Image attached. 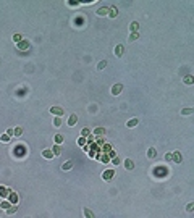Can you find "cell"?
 I'll return each mask as SVG.
<instances>
[{"label":"cell","instance_id":"obj_3","mask_svg":"<svg viewBox=\"0 0 194 218\" xmlns=\"http://www.w3.org/2000/svg\"><path fill=\"white\" fill-rule=\"evenodd\" d=\"M121 90H123V84H120V82L112 87V94H113V95H118V94L121 92Z\"/></svg>","mask_w":194,"mask_h":218},{"label":"cell","instance_id":"obj_32","mask_svg":"<svg viewBox=\"0 0 194 218\" xmlns=\"http://www.w3.org/2000/svg\"><path fill=\"white\" fill-rule=\"evenodd\" d=\"M10 205H11V204H10V200H8V202H2V205H0V207H2V208H8Z\"/></svg>","mask_w":194,"mask_h":218},{"label":"cell","instance_id":"obj_35","mask_svg":"<svg viewBox=\"0 0 194 218\" xmlns=\"http://www.w3.org/2000/svg\"><path fill=\"white\" fill-rule=\"evenodd\" d=\"M165 160H168V162H171V154H167V155H165Z\"/></svg>","mask_w":194,"mask_h":218},{"label":"cell","instance_id":"obj_5","mask_svg":"<svg viewBox=\"0 0 194 218\" xmlns=\"http://www.w3.org/2000/svg\"><path fill=\"white\" fill-rule=\"evenodd\" d=\"M42 157H44V158H54V152H52L50 149H44L42 150Z\"/></svg>","mask_w":194,"mask_h":218},{"label":"cell","instance_id":"obj_6","mask_svg":"<svg viewBox=\"0 0 194 218\" xmlns=\"http://www.w3.org/2000/svg\"><path fill=\"white\" fill-rule=\"evenodd\" d=\"M138 123H139L138 118H131V120L126 121V126H128V128H136V126H138Z\"/></svg>","mask_w":194,"mask_h":218},{"label":"cell","instance_id":"obj_16","mask_svg":"<svg viewBox=\"0 0 194 218\" xmlns=\"http://www.w3.org/2000/svg\"><path fill=\"white\" fill-rule=\"evenodd\" d=\"M138 29H139V23H138V21L131 23V26H130V31L131 32H138Z\"/></svg>","mask_w":194,"mask_h":218},{"label":"cell","instance_id":"obj_11","mask_svg":"<svg viewBox=\"0 0 194 218\" xmlns=\"http://www.w3.org/2000/svg\"><path fill=\"white\" fill-rule=\"evenodd\" d=\"M123 165H125L126 170H133V168H134V162H133V160H130V158H126Z\"/></svg>","mask_w":194,"mask_h":218},{"label":"cell","instance_id":"obj_26","mask_svg":"<svg viewBox=\"0 0 194 218\" xmlns=\"http://www.w3.org/2000/svg\"><path fill=\"white\" fill-rule=\"evenodd\" d=\"M105 66H107V62H105V60H104V62H100L99 65H97V69H99V71H100V69H104Z\"/></svg>","mask_w":194,"mask_h":218},{"label":"cell","instance_id":"obj_21","mask_svg":"<svg viewBox=\"0 0 194 218\" xmlns=\"http://www.w3.org/2000/svg\"><path fill=\"white\" fill-rule=\"evenodd\" d=\"M15 212H16V204H15L13 207H8V208H7V215H13Z\"/></svg>","mask_w":194,"mask_h":218},{"label":"cell","instance_id":"obj_25","mask_svg":"<svg viewBox=\"0 0 194 218\" xmlns=\"http://www.w3.org/2000/svg\"><path fill=\"white\" fill-rule=\"evenodd\" d=\"M192 108H183L181 110V115H192Z\"/></svg>","mask_w":194,"mask_h":218},{"label":"cell","instance_id":"obj_23","mask_svg":"<svg viewBox=\"0 0 194 218\" xmlns=\"http://www.w3.org/2000/svg\"><path fill=\"white\" fill-rule=\"evenodd\" d=\"M0 141H2V142H8V141H10V134H2V136H0Z\"/></svg>","mask_w":194,"mask_h":218},{"label":"cell","instance_id":"obj_24","mask_svg":"<svg viewBox=\"0 0 194 218\" xmlns=\"http://www.w3.org/2000/svg\"><path fill=\"white\" fill-rule=\"evenodd\" d=\"M52 152H54V155H60V154H61V149H60V146H54V149H52Z\"/></svg>","mask_w":194,"mask_h":218},{"label":"cell","instance_id":"obj_30","mask_svg":"<svg viewBox=\"0 0 194 218\" xmlns=\"http://www.w3.org/2000/svg\"><path fill=\"white\" fill-rule=\"evenodd\" d=\"M186 210H188L189 213H191V212L194 210V204H192V202H191V204H188V207H186Z\"/></svg>","mask_w":194,"mask_h":218},{"label":"cell","instance_id":"obj_18","mask_svg":"<svg viewBox=\"0 0 194 218\" xmlns=\"http://www.w3.org/2000/svg\"><path fill=\"white\" fill-rule=\"evenodd\" d=\"M139 39V32H131L130 34V42H134V41H138Z\"/></svg>","mask_w":194,"mask_h":218},{"label":"cell","instance_id":"obj_27","mask_svg":"<svg viewBox=\"0 0 194 218\" xmlns=\"http://www.w3.org/2000/svg\"><path fill=\"white\" fill-rule=\"evenodd\" d=\"M54 124L57 126V128H60V126H61V118H60V116H57V118H55V121H54Z\"/></svg>","mask_w":194,"mask_h":218},{"label":"cell","instance_id":"obj_1","mask_svg":"<svg viewBox=\"0 0 194 218\" xmlns=\"http://www.w3.org/2000/svg\"><path fill=\"white\" fill-rule=\"evenodd\" d=\"M50 113H54V115H57V116H61L65 113V110L61 107H50Z\"/></svg>","mask_w":194,"mask_h":218},{"label":"cell","instance_id":"obj_4","mask_svg":"<svg viewBox=\"0 0 194 218\" xmlns=\"http://www.w3.org/2000/svg\"><path fill=\"white\" fill-rule=\"evenodd\" d=\"M113 52H115V55L120 58V57H123V53H125V47H123V45H117Z\"/></svg>","mask_w":194,"mask_h":218},{"label":"cell","instance_id":"obj_33","mask_svg":"<svg viewBox=\"0 0 194 218\" xmlns=\"http://www.w3.org/2000/svg\"><path fill=\"white\" fill-rule=\"evenodd\" d=\"M110 149H112V146H110V144H105V146H104V150H105V152H110Z\"/></svg>","mask_w":194,"mask_h":218},{"label":"cell","instance_id":"obj_8","mask_svg":"<svg viewBox=\"0 0 194 218\" xmlns=\"http://www.w3.org/2000/svg\"><path fill=\"white\" fill-rule=\"evenodd\" d=\"M105 133H107L105 128H95L94 131H92V134H94V136H105Z\"/></svg>","mask_w":194,"mask_h":218},{"label":"cell","instance_id":"obj_28","mask_svg":"<svg viewBox=\"0 0 194 218\" xmlns=\"http://www.w3.org/2000/svg\"><path fill=\"white\" fill-rule=\"evenodd\" d=\"M55 142H57V144L63 142V136H61V134H57V136H55Z\"/></svg>","mask_w":194,"mask_h":218},{"label":"cell","instance_id":"obj_34","mask_svg":"<svg viewBox=\"0 0 194 218\" xmlns=\"http://www.w3.org/2000/svg\"><path fill=\"white\" fill-rule=\"evenodd\" d=\"M112 163H113V165H120V158H118V157H115V158L112 160Z\"/></svg>","mask_w":194,"mask_h":218},{"label":"cell","instance_id":"obj_15","mask_svg":"<svg viewBox=\"0 0 194 218\" xmlns=\"http://www.w3.org/2000/svg\"><path fill=\"white\" fill-rule=\"evenodd\" d=\"M171 160H173L175 163H180V162H181V155H180V152H175V154L171 155Z\"/></svg>","mask_w":194,"mask_h":218},{"label":"cell","instance_id":"obj_22","mask_svg":"<svg viewBox=\"0 0 194 218\" xmlns=\"http://www.w3.org/2000/svg\"><path fill=\"white\" fill-rule=\"evenodd\" d=\"M83 212H84V216H86V218H92V216H94V213H92L89 208H84Z\"/></svg>","mask_w":194,"mask_h":218},{"label":"cell","instance_id":"obj_2","mask_svg":"<svg viewBox=\"0 0 194 218\" xmlns=\"http://www.w3.org/2000/svg\"><path fill=\"white\" fill-rule=\"evenodd\" d=\"M113 174H115V173H113V170H107V171H104V173H102V179L110 181V179L113 178Z\"/></svg>","mask_w":194,"mask_h":218},{"label":"cell","instance_id":"obj_31","mask_svg":"<svg viewBox=\"0 0 194 218\" xmlns=\"http://www.w3.org/2000/svg\"><path fill=\"white\" fill-rule=\"evenodd\" d=\"M13 41H15V42H21V36H20V34H15V36H13Z\"/></svg>","mask_w":194,"mask_h":218},{"label":"cell","instance_id":"obj_14","mask_svg":"<svg viewBox=\"0 0 194 218\" xmlns=\"http://www.w3.org/2000/svg\"><path fill=\"white\" fill-rule=\"evenodd\" d=\"M183 82H184L186 86H191L192 82H194V78H192V76H184V78H183Z\"/></svg>","mask_w":194,"mask_h":218},{"label":"cell","instance_id":"obj_7","mask_svg":"<svg viewBox=\"0 0 194 218\" xmlns=\"http://www.w3.org/2000/svg\"><path fill=\"white\" fill-rule=\"evenodd\" d=\"M76 123H78V115H74V113H73V115H70V118H68V126H74Z\"/></svg>","mask_w":194,"mask_h":218},{"label":"cell","instance_id":"obj_13","mask_svg":"<svg viewBox=\"0 0 194 218\" xmlns=\"http://www.w3.org/2000/svg\"><path fill=\"white\" fill-rule=\"evenodd\" d=\"M108 15H110V18H115V16L118 15L117 7H110V8H108Z\"/></svg>","mask_w":194,"mask_h":218},{"label":"cell","instance_id":"obj_20","mask_svg":"<svg viewBox=\"0 0 194 218\" xmlns=\"http://www.w3.org/2000/svg\"><path fill=\"white\" fill-rule=\"evenodd\" d=\"M73 168V163L71 162H65L63 165H61V170H71Z\"/></svg>","mask_w":194,"mask_h":218},{"label":"cell","instance_id":"obj_19","mask_svg":"<svg viewBox=\"0 0 194 218\" xmlns=\"http://www.w3.org/2000/svg\"><path fill=\"white\" fill-rule=\"evenodd\" d=\"M21 134H23V129H21V128H15V129H13V136H15V137H20Z\"/></svg>","mask_w":194,"mask_h":218},{"label":"cell","instance_id":"obj_10","mask_svg":"<svg viewBox=\"0 0 194 218\" xmlns=\"http://www.w3.org/2000/svg\"><path fill=\"white\" fill-rule=\"evenodd\" d=\"M18 49H20V50H28V49H29V42H28V41L18 42Z\"/></svg>","mask_w":194,"mask_h":218},{"label":"cell","instance_id":"obj_9","mask_svg":"<svg viewBox=\"0 0 194 218\" xmlns=\"http://www.w3.org/2000/svg\"><path fill=\"white\" fill-rule=\"evenodd\" d=\"M8 200H10L11 205H15V204L18 202V194H16V192H10V197H8Z\"/></svg>","mask_w":194,"mask_h":218},{"label":"cell","instance_id":"obj_12","mask_svg":"<svg viewBox=\"0 0 194 218\" xmlns=\"http://www.w3.org/2000/svg\"><path fill=\"white\" fill-rule=\"evenodd\" d=\"M147 157H149V158H155V157H157V150H155V147H151V149L147 150Z\"/></svg>","mask_w":194,"mask_h":218},{"label":"cell","instance_id":"obj_17","mask_svg":"<svg viewBox=\"0 0 194 218\" xmlns=\"http://www.w3.org/2000/svg\"><path fill=\"white\" fill-rule=\"evenodd\" d=\"M97 15L99 16H105V15H108V8H99V10H97Z\"/></svg>","mask_w":194,"mask_h":218},{"label":"cell","instance_id":"obj_29","mask_svg":"<svg viewBox=\"0 0 194 218\" xmlns=\"http://www.w3.org/2000/svg\"><path fill=\"white\" fill-rule=\"evenodd\" d=\"M89 134H91V131L87 129V128H84V129L81 131V136H84V137H86V136H89Z\"/></svg>","mask_w":194,"mask_h":218}]
</instances>
